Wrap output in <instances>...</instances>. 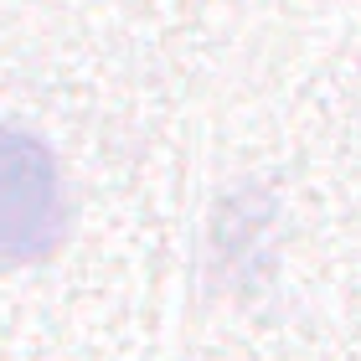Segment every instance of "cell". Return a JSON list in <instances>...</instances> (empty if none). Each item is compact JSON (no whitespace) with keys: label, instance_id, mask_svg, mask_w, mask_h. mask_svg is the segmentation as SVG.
<instances>
[{"label":"cell","instance_id":"6da1fadb","mask_svg":"<svg viewBox=\"0 0 361 361\" xmlns=\"http://www.w3.org/2000/svg\"><path fill=\"white\" fill-rule=\"evenodd\" d=\"M68 233V186L52 145L0 124V264L52 258Z\"/></svg>","mask_w":361,"mask_h":361}]
</instances>
